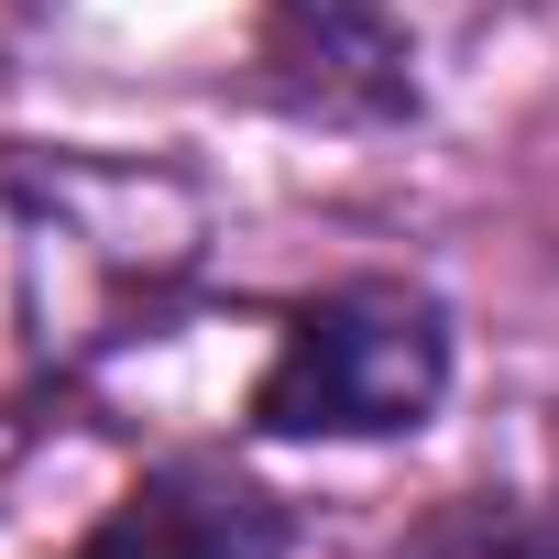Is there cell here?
I'll return each instance as SVG.
<instances>
[{"mask_svg": "<svg viewBox=\"0 0 559 559\" xmlns=\"http://www.w3.org/2000/svg\"><path fill=\"white\" fill-rule=\"evenodd\" d=\"M209 263V198L176 165L0 143V417L143 341Z\"/></svg>", "mask_w": 559, "mask_h": 559, "instance_id": "6da1fadb", "label": "cell"}, {"mask_svg": "<svg viewBox=\"0 0 559 559\" xmlns=\"http://www.w3.org/2000/svg\"><path fill=\"white\" fill-rule=\"evenodd\" d=\"M450 395V308L428 286L362 274L308 308H286L263 384H252V428L263 439H417Z\"/></svg>", "mask_w": 559, "mask_h": 559, "instance_id": "7a4b0ae2", "label": "cell"}, {"mask_svg": "<svg viewBox=\"0 0 559 559\" xmlns=\"http://www.w3.org/2000/svg\"><path fill=\"white\" fill-rule=\"evenodd\" d=\"M263 67L319 121H406L417 45L384 0H263Z\"/></svg>", "mask_w": 559, "mask_h": 559, "instance_id": "3957f363", "label": "cell"}, {"mask_svg": "<svg viewBox=\"0 0 559 559\" xmlns=\"http://www.w3.org/2000/svg\"><path fill=\"white\" fill-rule=\"evenodd\" d=\"M286 548H297V515L263 483H241L219 461H165L67 559H286Z\"/></svg>", "mask_w": 559, "mask_h": 559, "instance_id": "277c9868", "label": "cell"}]
</instances>
